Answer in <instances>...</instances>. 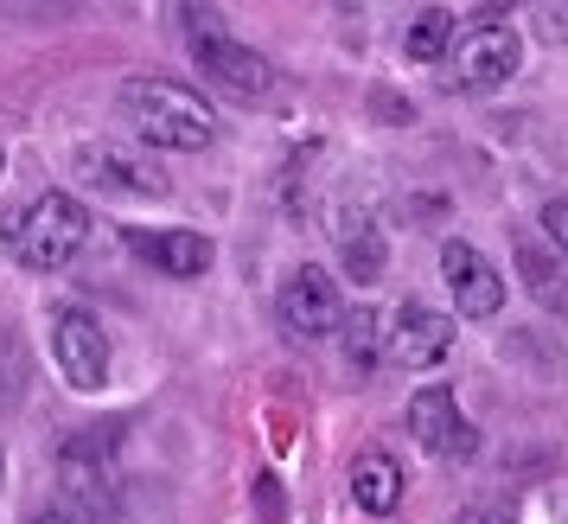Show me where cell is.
<instances>
[{
	"label": "cell",
	"mask_w": 568,
	"mask_h": 524,
	"mask_svg": "<svg viewBox=\"0 0 568 524\" xmlns=\"http://www.w3.org/2000/svg\"><path fill=\"white\" fill-rule=\"evenodd\" d=\"M115 103L134 141H148L160 154H199L217 141V109L180 78H129Z\"/></svg>",
	"instance_id": "6da1fadb"
},
{
	"label": "cell",
	"mask_w": 568,
	"mask_h": 524,
	"mask_svg": "<svg viewBox=\"0 0 568 524\" xmlns=\"http://www.w3.org/2000/svg\"><path fill=\"white\" fill-rule=\"evenodd\" d=\"M180 32H185L192 64H199L217 90H231L236 103H262V97H275L282 71H275L256 46H243V39L217 20V7H211V0H180Z\"/></svg>",
	"instance_id": "7a4b0ae2"
},
{
	"label": "cell",
	"mask_w": 568,
	"mask_h": 524,
	"mask_svg": "<svg viewBox=\"0 0 568 524\" xmlns=\"http://www.w3.org/2000/svg\"><path fill=\"white\" fill-rule=\"evenodd\" d=\"M83 243H90V211L78 199H64V192H45V199H32L27 218H13V256L39 269V275L78 262Z\"/></svg>",
	"instance_id": "3957f363"
},
{
	"label": "cell",
	"mask_w": 568,
	"mask_h": 524,
	"mask_svg": "<svg viewBox=\"0 0 568 524\" xmlns=\"http://www.w3.org/2000/svg\"><path fill=\"white\" fill-rule=\"evenodd\" d=\"M115 473H122V422H90L58 442V480L78 493L90 518L115 512Z\"/></svg>",
	"instance_id": "277c9868"
},
{
	"label": "cell",
	"mask_w": 568,
	"mask_h": 524,
	"mask_svg": "<svg viewBox=\"0 0 568 524\" xmlns=\"http://www.w3.org/2000/svg\"><path fill=\"white\" fill-rule=\"evenodd\" d=\"M517 58H524L517 32L498 27V20H479V27L454 32V46H447V83L466 90V97H486V90L517 78Z\"/></svg>",
	"instance_id": "5b68a950"
},
{
	"label": "cell",
	"mask_w": 568,
	"mask_h": 524,
	"mask_svg": "<svg viewBox=\"0 0 568 524\" xmlns=\"http://www.w3.org/2000/svg\"><path fill=\"white\" fill-rule=\"evenodd\" d=\"M71 173L97 192H115V199H166V173L148 154H129L122 141H78Z\"/></svg>",
	"instance_id": "8992f818"
},
{
	"label": "cell",
	"mask_w": 568,
	"mask_h": 524,
	"mask_svg": "<svg viewBox=\"0 0 568 524\" xmlns=\"http://www.w3.org/2000/svg\"><path fill=\"white\" fill-rule=\"evenodd\" d=\"M275 314H282V326L294 333V340H333L338 320H345L338 275L333 269H320V262L294 269V275L282 282V294H275Z\"/></svg>",
	"instance_id": "52a82bcc"
},
{
	"label": "cell",
	"mask_w": 568,
	"mask_h": 524,
	"mask_svg": "<svg viewBox=\"0 0 568 524\" xmlns=\"http://www.w3.org/2000/svg\"><path fill=\"white\" fill-rule=\"evenodd\" d=\"M409 435L435 461H473L479 454V429L460 416V396L447 391V384H422L409 396Z\"/></svg>",
	"instance_id": "ba28073f"
},
{
	"label": "cell",
	"mask_w": 568,
	"mask_h": 524,
	"mask_svg": "<svg viewBox=\"0 0 568 524\" xmlns=\"http://www.w3.org/2000/svg\"><path fill=\"white\" fill-rule=\"evenodd\" d=\"M384 352L409 371H435L454 352V320L435 314L428 301H403L396 320H384Z\"/></svg>",
	"instance_id": "9c48e42d"
},
{
	"label": "cell",
	"mask_w": 568,
	"mask_h": 524,
	"mask_svg": "<svg viewBox=\"0 0 568 524\" xmlns=\"http://www.w3.org/2000/svg\"><path fill=\"white\" fill-rule=\"evenodd\" d=\"M52 352H58V371L71 377V391H103L109 384V333L97 326V314L64 308L52 326Z\"/></svg>",
	"instance_id": "30bf717a"
},
{
	"label": "cell",
	"mask_w": 568,
	"mask_h": 524,
	"mask_svg": "<svg viewBox=\"0 0 568 524\" xmlns=\"http://www.w3.org/2000/svg\"><path fill=\"white\" fill-rule=\"evenodd\" d=\"M440 275H447L454 308H460L466 320H491L505 308V275H498L473 243H447V250H440Z\"/></svg>",
	"instance_id": "8fae6325"
},
{
	"label": "cell",
	"mask_w": 568,
	"mask_h": 524,
	"mask_svg": "<svg viewBox=\"0 0 568 524\" xmlns=\"http://www.w3.org/2000/svg\"><path fill=\"white\" fill-rule=\"evenodd\" d=\"M129 256H141L148 269H160V275H180V282H192V275H205L211 269V236L199 231H129Z\"/></svg>",
	"instance_id": "7c38bea8"
},
{
	"label": "cell",
	"mask_w": 568,
	"mask_h": 524,
	"mask_svg": "<svg viewBox=\"0 0 568 524\" xmlns=\"http://www.w3.org/2000/svg\"><path fill=\"white\" fill-rule=\"evenodd\" d=\"M333 236H338V269H345L352 282H377V275H384L389 243H384V224H377L371 211H345L333 224Z\"/></svg>",
	"instance_id": "4fadbf2b"
},
{
	"label": "cell",
	"mask_w": 568,
	"mask_h": 524,
	"mask_svg": "<svg viewBox=\"0 0 568 524\" xmlns=\"http://www.w3.org/2000/svg\"><path fill=\"white\" fill-rule=\"evenodd\" d=\"M352 498L371 518H389L403 505V461L389 447H364L358 461H352Z\"/></svg>",
	"instance_id": "5bb4252c"
},
{
	"label": "cell",
	"mask_w": 568,
	"mask_h": 524,
	"mask_svg": "<svg viewBox=\"0 0 568 524\" xmlns=\"http://www.w3.org/2000/svg\"><path fill=\"white\" fill-rule=\"evenodd\" d=\"M517 275H524V294H530L537 308L568 320V256L562 250H542L530 236H517Z\"/></svg>",
	"instance_id": "9a60e30c"
},
{
	"label": "cell",
	"mask_w": 568,
	"mask_h": 524,
	"mask_svg": "<svg viewBox=\"0 0 568 524\" xmlns=\"http://www.w3.org/2000/svg\"><path fill=\"white\" fill-rule=\"evenodd\" d=\"M338 352H345V365L352 377H371V371L384 365V314H371V308H352V314L338 320Z\"/></svg>",
	"instance_id": "2e32d148"
},
{
	"label": "cell",
	"mask_w": 568,
	"mask_h": 524,
	"mask_svg": "<svg viewBox=\"0 0 568 524\" xmlns=\"http://www.w3.org/2000/svg\"><path fill=\"white\" fill-rule=\"evenodd\" d=\"M447 46H454V13L447 7H422L409 20V32H403V52L415 64H435V58H447Z\"/></svg>",
	"instance_id": "e0dca14e"
},
{
	"label": "cell",
	"mask_w": 568,
	"mask_h": 524,
	"mask_svg": "<svg viewBox=\"0 0 568 524\" xmlns=\"http://www.w3.org/2000/svg\"><path fill=\"white\" fill-rule=\"evenodd\" d=\"M537 32L568 46V0H537Z\"/></svg>",
	"instance_id": "ac0fdd59"
},
{
	"label": "cell",
	"mask_w": 568,
	"mask_h": 524,
	"mask_svg": "<svg viewBox=\"0 0 568 524\" xmlns=\"http://www.w3.org/2000/svg\"><path fill=\"white\" fill-rule=\"evenodd\" d=\"M542 231H549V243L568 256V199H549V205H542Z\"/></svg>",
	"instance_id": "d6986e66"
},
{
	"label": "cell",
	"mask_w": 568,
	"mask_h": 524,
	"mask_svg": "<svg viewBox=\"0 0 568 524\" xmlns=\"http://www.w3.org/2000/svg\"><path fill=\"white\" fill-rule=\"evenodd\" d=\"M32 524H97V518H90L83 505H45V512H39Z\"/></svg>",
	"instance_id": "ffe728a7"
},
{
	"label": "cell",
	"mask_w": 568,
	"mask_h": 524,
	"mask_svg": "<svg viewBox=\"0 0 568 524\" xmlns=\"http://www.w3.org/2000/svg\"><path fill=\"white\" fill-rule=\"evenodd\" d=\"M0 473H7V461H0Z\"/></svg>",
	"instance_id": "44dd1931"
}]
</instances>
